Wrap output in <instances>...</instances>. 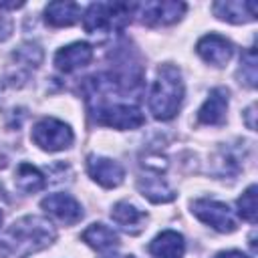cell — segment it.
I'll use <instances>...</instances> for the list:
<instances>
[{
	"mask_svg": "<svg viewBox=\"0 0 258 258\" xmlns=\"http://www.w3.org/2000/svg\"><path fill=\"white\" fill-rule=\"evenodd\" d=\"M56 238L54 226L40 216H24L0 234L2 258H26L48 248Z\"/></svg>",
	"mask_w": 258,
	"mask_h": 258,
	"instance_id": "cell-1",
	"label": "cell"
},
{
	"mask_svg": "<svg viewBox=\"0 0 258 258\" xmlns=\"http://www.w3.org/2000/svg\"><path fill=\"white\" fill-rule=\"evenodd\" d=\"M183 81L175 64H161L149 91V111L157 121H169L177 115L183 101Z\"/></svg>",
	"mask_w": 258,
	"mask_h": 258,
	"instance_id": "cell-2",
	"label": "cell"
},
{
	"mask_svg": "<svg viewBox=\"0 0 258 258\" xmlns=\"http://www.w3.org/2000/svg\"><path fill=\"white\" fill-rule=\"evenodd\" d=\"M135 12V4L127 2H93L83 14V26L89 34H113L123 30Z\"/></svg>",
	"mask_w": 258,
	"mask_h": 258,
	"instance_id": "cell-3",
	"label": "cell"
},
{
	"mask_svg": "<svg viewBox=\"0 0 258 258\" xmlns=\"http://www.w3.org/2000/svg\"><path fill=\"white\" fill-rule=\"evenodd\" d=\"M93 117L99 125L113 127V129H137L145 123V117L137 105L123 103V101H107L97 107H93Z\"/></svg>",
	"mask_w": 258,
	"mask_h": 258,
	"instance_id": "cell-4",
	"label": "cell"
},
{
	"mask_svg": "<svg viewBox=\"0 0 258 258\" xmlns=\"http://www.w3.org/2000/svg\"><path fill=\"white\" fill-rule=\"evenodd\" d=\"M30 137H32L34 145H38L40 149L50 151V153L69 149L75 141L73 129L54 117H44V119L36 121L30 131Z\"/></svg>",
	"mask_w": 258,
	"mask_h": 258,
	"instance_id": "cell-5",
	"label": "cell"
},
{
	"mask_svg": "<svg viewBox=\"0 0 258 258\" xmlns=\"http://www.w3.org/2000/svg\"><path fill=\"white\" fill-rule=\"evenodd\" d=\"M191 212H194V216L200 222H204L206 226L214 228L216 232L232 234L238 228L236 216L222 202H216V200H196L191 204Z\"/></svg>",
	"mask_w": 258,
	"mask_h": 258,
	"instance_id": "cell-6",
	"label": "cell"
},
{
	"mask_svg": "<svg viewBox=\"0 0 258 258\" xmlns=\"http://www.w3.org/2000/svg\"><path fill=\"white\" fill-rule=\"evenodd\" d=\"M183 2H145V4H135V12L139 20L147 26H165L177 22L183 12H185Z\"/></svg>",
	"mask_w": 258,
	"mask_h": 258,
	"instance_id": "cell-7",
	"label": "cell"
},
{
	"mask_svg": "<svg viewBox=\"0 0 258 258\" xmlns=\"http://www.w3.org/2000/svg\"><path fill=\"white\" fill-rule=\"evenodd\" d=\"M40 208L48 216H52L54 220H58V222H62L67 226H73V224L83 220L81 204L69 194H50L40 202Z\"/></svg>",
	"mask_w": 258,
	"mask_h": 258,
	"instance_id": "cell-8",
	"label": "cell"
},
{
	"mask_svg": "<svg viewBox=\"0 0 258 258\" xmlns=\"http://www.w3.org/2000/svg\"><path fill=\"white\" fill-rule=\"evenodd\" d=\"M196 52L208 62V64H214V67H224L232 54H234V44L222 36V34H206L198 40L196 44Z\"/></svg>",
	"mask_w": 258,
	"mask_h": 258,
	"instance_id": "cell-9",
	"label": "cell"
},
{
	"mask_svg": "<svg viewBox=\"0 0 258 258\" xmlns=\"http://www.w3.org/2000/svg\"><path fill=\"white\" fill-rule=\"evenodd\" d=\"M87 171H89L93 181H97L99 185H103L107 189L121 185L123 177H125L123 167L117 161L103 157V155H89L87 157Z\"/></svg>",
	"mask_w": 258,
	"mask_h": 258,
	"instance_id": "cell-10",
	"label": "cell"
},
{
	"mask_svg": "<svg viewBox=\"0 0 258 258\" xmlns=\"http://www.w3.org/2000/svg\"><path fill=\"white\" fill-rule=\"evenodd\" d=\"M93 60V46L89 42H73L56 50L54 64L60 73H73L87 67Z\"/></svg>",
	"mask_w": 258,
	"mask_h": 258,
	"instance_id": "cell-11",
	"label": "cell"
},
{
	"mask_svg": "<svg viewBox=\"0 0 258 258\" xmlns=\"http://www.w3.org/2000/svg\"><path fill=\"white\" fill-rule=\"evenodd\" d=\"M212 10L220 20L232 24H246L256 20V2L252 0H222L214 2Z\"/></svg>",
	"mask_w": 258,
	"mask_h": 258,
	"instance_id": "cell-12",
	"label": "cell"
},
{
	"mask_svg": "<svg viewBox=\"0 0 258 258\" xmlns=\"http://www.w3.org/2000/svg\"><path fill=\"white\" fill-rule=\"evenodd\" d=\"M228 111V89L216 87L210 91L208 99L198 111V121L202 125H222Z\"/></svg>",
	"mask_w": 258,
	"mask_h": 258,
	"instance_id": "cell-13",
	"label": "cell"
},
{
	"mask_svg": "<svg viewBox=\"0 0 258 258\" xmlns=\"http://www.w3.org/2000/svg\"><path fill=\"white\" fill-rule=\"evenodd\" d=\"M111 218L123 232L131 234V236L143 232L145 222H147V214L129 202H117L111 210Z\"/></svg>",
	"mask_w": 258,
	"mask_h": 258,
	"instance_id": "cell-14",
	"label": "cell"
},
{
	"mask_svg": "<svg viewBox=\"0 0 258 258\" xmlns=\"http://www.w3.org/2000/svg\"><path fill=\"white\" fill-rule=\"evenodd\" d=\"M83 242L89 244L93 250L101 252V254H111L119 248V236L113 228H109L107 224L95 222L91 224L83 234H81Z\"/></svg>",
	"mask_w": 258,
	"mask_h": 258,
	"instance_id": "cell-15",
	"label": "cell"
},
{
	"mask_svg": "<svg viewBox=\"0 0 258 258\" xmlns=\"http://www.w3.org/2000/svg\"><path fill=\"white\" fill-rule=\"evenodd\" d=\"M149 254L153 258H183L185 254V242L183 236L175 230H165L157 234L149 242Z\"/></svg>",
	"mask_w": 258,
	"mask_h": 258,
	"instance_id": "cell-16",
	"label": "cell"
},
{
	"mask_svg": "<svg viewBox=\"0 0 258 258\" xmlns=\"http://www.w3.org/2000/svg\"><path fill=\"white\" fill-rule=\"evenodd\" d=\"M81 14H83V10L77 2H64V0L50 2L44 8V20H46V24H50L54 28L73 26L75 22L81 20Z\"/></svg>",
	"mask_w": 258,
	"mask_h": 258,
	"instance_id": "cell-17",
	"label": "cell"
},
{
	"mask_svg": "<svg viewBox=\"0 0 258 258\" xmlns=\"http://www.w3.org/2000/svg\"><path fill=\"white\" fill-rule=\"evenodd\" d=\"M14 183H16V187H18L22 194H36V191L44 189L46 177H44V173H42L38 167H34L32 163L22 161V163H18V167H16Z\"/></svg>",
	"mask_w": 258,
	"mask_h": 258,
	"instance_id": "cell-18",
	"label": "cell"
},
{
	"mask_svg": "<svg viewBox=\"0 0 258 258\" xmlns=\"http://www.w3.org/2000/svg\"><path fill=\"white\" fill-rule=\"evenodd\" d=\"M137 187L143 194V198L151 200L153 204H165L175 200V191L161 177H141L137 181Z\"/></svg>",
	"mask_w": 258,
	"mask_h": 258,
	"instance_id": "cell-19",
	"label": "cell"
},
{
	"mask_svg": "<svg viewBox=\"0 0 258 258\" xmlns=\"http://www.w3.org/2000/svg\"><path fill=\"white\" fill-rule=\"evenodd\" d=\"M256 62H258V58H256V50H254V46H252V48H248V50L242 54V58H240V69H238V79H240V83L246 85L248 89H254V87H256V79H258Z\"/></svg>",
	"mask_w": 258,
	"mask_h": 258,
	"instance_id": "cell-20",
	"label": "cell"
},
{
	"mask_svg": "<svg viewBox=\"0 0 258 258\" xmlns=\"http://www.w3.org/2000/svg\"><path fill=\"white\" fill-rule=\"evenodd\" d=\"M256 183H252L240 198H238V214L250 222V224H256V214H258V204H256Z\"/></svg>",
	"mask_w": 258,
	"mask_h": 258,
	"instance_id": "cell-21",
	"label": "cell"
},
{
	"mask_svg": "<svg viewBox=\"0 0 258 258\" xmlns=\"http://www.w3.org/2000/svg\"><path fill=\"white\" fill-rule=\"evenodd\" d=\"M14 58H16V62L22 64V67H32V69H36V67L40 64V60H42V50H40L38 44L24 42L20 48H16Z\"/></svg>",
	"mask_w": 258,
	"mask_h": 258,
	"instance_id": "cell-22",
	"label": "cell"
},
{
	"mask_svg": "<svg viewBox=\"0 0 258 258\" xmlns=\"http://www.w3.org/2000/svg\"><path fill=\"white\" fill-rule=\"evenodd\" d=\"M22 6H24L22 2H0V42L6 40L12 34V28H14L10 10H16V8H22Z\"/></svg>",
	"mask_w": 258,
	"mask_h": 258,
	"instance_id": "cell-23",
	"label": "cell"
},
{
	"mask_svg": "<svg viewBox=\"0 0 258 258\" xmlns=\"http://www.w3.org/2000/svg\"><path fill=\"white\" fill-rule=\"evenodd\" d=\"M254 111H256V105H250V107L246 109V113H244V121H246L248 129H252V131L256 129V123H254V115H256V113H254Z\"/></svg>",
	"mask_w": 258,
	"mask_h": 258,
	"instance_id": "cell-24",
	"label": "cell"
},
{
	"mask_svg": "<svg viewBox=\"0 0 258 258\" xmlns=\"http://www.w3.org/2000/svg\"><path fill=\"white\" fill-rule=\"evenodd\" d=\"M214 258H250V256H246V254L240 252V250H226V252L216 254Z\"/></svg>",
	"mask_w": 258,
	"mask_h": 258,
	"instance_id": "cell-25",
	"label": "cell"
},
{
	"mask_svg": "<svg viewBox=\"0 0 258 258\" xmlns=\"http://www.w3.org/2000/svg\"><path fill=\"white\" fill-rule=\"evenodd\" d=\"M103 258H135V256H131V254H105Z\"/></svg>",
	"mask_w": 258,
	"mask_h": 258,
	"instance_id": "cell-26",
	"label": "cell"
},
{
	"mask_svg": "<svg viewBox=\"0 0 258 258\" xmlns=\"http://www.w3.org/2000/svg\"><path fill=\"white\" fill-rule=\"evenodd\" d=\"M0 226H2V212H0Z\"/></svg>",
	"mask_w": 258,
	"mask_h": 258,
	"instance_id": "cell-27",
	"label": "cell"
}]
</instances>
